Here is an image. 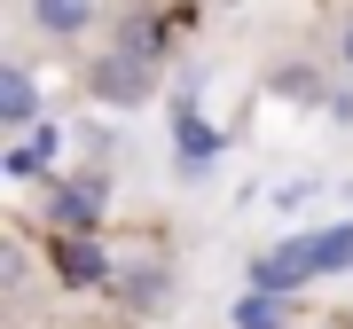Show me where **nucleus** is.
Instances as JSON below:
<instances>
[{"instance_id": "423d86ee", "label": "nucleus", "mask_w": 353, "mask_h": 329, "mask_svg": "<svg viewBox=\"0 0 353 329\" xmlns=\"http://www.w3.org/2000/svg\"><path fill=\"white\" fill-rule=\"evenodd\" d=\"M212 157H220L212 126H189V118H181V173H212Z\"/></svg>"}, {"instance_id": "0eeeda50", "label": "nucleus", "mask_w": 353, "mask_h": 329, "mask_svg": "<svg viewBox=\"0 0 353 329\" xmlns=\"http://www.w3.org/2000/svg\"><path fill=\"white\" fill-rule=\"evenodd\" d=\"M55 266H63V282H102V251L94 243H55Z\"/></svg>"}, {"instance_id": "39448f33", "label": "nucleus", "mask_w": 353, "mask_h": 329, "mask_svg": "<svg viewBox=\"0 0 353 329\" xmlns=\"http://www.w3.org/2000/svg\"><path fill=\"white\" fill-rule=\"evenodd\" d=\"M306 259H314V275H345L353 266V220H338V228L306 235Z\"/></svg>"}, {"instance_id": "6e6552de", "label": "nucleus", "mask_w": 353, "mask_h": 329, "mask_svg": "<svg viewBox=\"0 0 353 329\" xmlns=\"http://www.w3.org/2000/svg\"><path fill=\"white\" fill-rule=\"evenodd\" d=\"M236 329H283V306H275V290H252L236 306Z\"/></svg>"}, {"instance_id": "9d476101", "label": "nucleus", "mask_w": 353, "mask_h": 329, "mask_svg": "<svg viewBox=\"0 0 353 329\" xmlns=\"http://www.w3.org/2000/svg\"><path fill=\"white\" fill-rule=\"evenodd\" d=\"M345 63H353V24H345Z\"/></svg>"}, {"instance_id": "20e7f679", "label": "nucleus", "mask_w": 353, "mask_h": 329, "mask_svg": "<svg viewBox=\"0 0 353 329\" xmlns=\"http://www.w3.org/2000/svg\"><path fill=\"white\" fill-rule=\"evenodd\" d=\"M32 24L48 32V39H79L94 24V0H32Z\"/></svg>"}, {"instance_id": "f257e3e1", "label": "nucleus", "mask_w": 353, "mask_h": 329, "mask_svg": "<svg viewBox=\"0 0 353 329\" xmlns=\"http://www.w3.org/2000/svg\"><path fill=\"white\" fill-rule=\"evenodd\" d=\"M299 282H314V259H306V235L299 243H283V251H267V259H252V290H299Z\"/></svg>"}, {"instance_id": "f03ea898", "label": "nucleus", "mask_w": 353, "mask_h": 329, "mask_svg": "<svg viewBox=\"0 0 353 329\" xmlns=\"http://www.w3.org/2000/svg\"><path fill=\"white\" fill-rule=\"evenodd\" d=\"M94 94H102V102H126V110H134V102L150 94V63H141V55H126V47H118L110 63L94 71Z\"/></svg>"}, {"instance_id": "1a4fd4ad", "label": "nucleus", "mask_w": 353, "mask_h": 329, "mask_svg": "<svg viewBox=\"0 0 353 329\" xmlns=\"http://www.w3.org/2000/svg\"><path fill=\"white\" fill-rule=\"evenodd\" d=\"M48 149H55V141H48V134H32V141H24V149H16L8 164H16V173H39V164H48Z\"/></svg>"}, {"instance_id": "7ed1b4c3", "label": "nucleus", "mask_w": 353, "mask_h": 329, "mask_svg": "<svg viewBox=\"0 0 353 329\" xmlns=\"http://www.w3.org/2000/svg\"><path fill=\"white\" fill-rule=\"evenodd\" d=\"M32 118H39V87H32L24 63H8V71H0V126H8V134H32Z\"/></svg>"}]
</instances>
